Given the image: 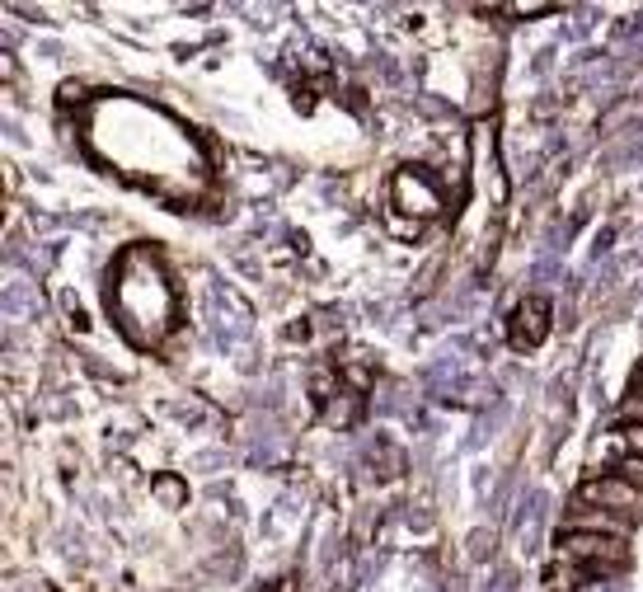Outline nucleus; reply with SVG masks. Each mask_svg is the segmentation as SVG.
Here are the masks:
<instances>
[{
    "instance_id": "nucleus-11",
    "label": "nucleus",
    "mask_w": 643,
    "mask_h": 592,
    "mask_svg": "<svg viewBox=\"0 0 643 592\" xmlns=\"http://www.w3.org/2000/svg\"><path fill=\"white\" fill-rule=\"evenodd\" d=\"M620 419H625V423H643V395H629L625 405H620Z\"/></svg>"
},
{
    "instance_id": "nucleus-2",
    "label": "nucleus",
    "mask_w": 643,
    "mask_h": 592,
    "mask_svg": "<svg viewBox=\"0 0 643 592\" xmlns=\"http://www.w3.org/2000/svg\"><path fill=\"white\" fill-rule=\"evenodd\" d=\"M578 503H592V508H611L620 517H643V494L634 484H625L620 475H597L578 489Z\"/></svg>"
},
{
    "instance_id": "nucleus-13",
    "label": "nucleus",
    "mask_w": 643,
    "mask_h": 592,
    "mask_svg": "<svg viewBox=\"0 0 643 592\" xmlns=\"http://www.w3.org/2000/svg\"><path fill=\"white\" fill-rule=\"evenodd\" d=\"M634 386H639V395H643V367H639V376H634Z\"/></svg>"
},
{
    "instance_id": "nucleus-1",
    "label": "nucleus",
    "mask_w": 643,
    "mask_h": 592,
    "mask_svg": "<svg viewBox=\"0 0 643 592\" xmlns=\"http://www.w3.org/2000/svg\"><path fill=\"white\" fill-rule=\"evenodd\" d=\"M559 564H578L592 578L620 574L629 564V541H615V536H582V531H564L559 536Z\"/></svg>"
},
{
    "instance_id": "nucleus-12",
    "label": "nucleus",
    "mask_w": 643,
    "mask_h": 592,
    "mask_svg": "<svg viewBox=\"0 0 643 592\" xmlns=\"http://www.w3.org/2000/svg\"><path fill=\"white\" fill-rule=\"evenodd\" d=\"M554 5H540V0H531V5H507V15H550Z\"/></svg>"
},
{
    "instance_id": "nucleus-7",
    "label": "nucleus",
    "mask_w": 643,
    "mask_h": 592,
    "mask_svg": "<svg viewBox=\"0 0 643 592\" xmlns=\"http://www.w3.org/2000/svg\"><path fill=\"white\" fill-rule=\"evenodd\" d=\"M611 475H620V480L634 484V489L643 494V456H625V461H615Z\"/></svg>"
},
{
    "instance_id": "nucleus-5",
    "label": "nucleus",
    "mask_w": 643,
    "mask_h": 592,
    "mask_svg": "<svg viewBox=\"0 0 643 592\" xmlns=\"http://www.w3.org/2000/svg\"><path fill=\"white\" fill-rule=\"evenodd\" d=\"M545 334H550V301H545V296H526V301L517 306V329H512V339H517V348H536Z\"/></svg>"
},
{
    "instance_id": "nucleus-3",
    "label": "nucleus",
    "mask_w": 643,
    "mask_h": 592,
    "mask_svg": "<svg viewBox=\"0 0 643 592\" xmlns=\"http://www.w3.org/2000/svg\"><path fill=\"white\" fill-rule=\"evenodd\" d=\"M395 207L404 212V217H437L442 212V193L432 188L428 174H418V170H399L395 174Z\"/></svg>"
},
{
    "instance_id": "nucleus-10",
    "label": "nucleus",
    "mask_w": 643,
    "mask_h": 592,
    "mask_svg": "<svg viewBox=\"0 0 643 592\" xmlns=\"http://www.w3.org/2000/svg\"><path fill=\"white\" fill-rule=\"evenodd\" d=\"M390 231L404 235V240H418V231H423V221H414V217H390Z\"/></svg>"
},
{
    "instance_id": "nucleus-9",
    "label": "nucleus",
    "mask_w": 643,
    "mask_h": 592,
    "mask_svg": "<svg viewBox=\"0 0 643 592\" xmlns=\"http://www.w3.org/2000/svg\"><path fill=\"white\" fill-rule=\"evenodd\" d=\"M620 437H625L629 456H643V423H620Z\"/></svg>"
},
{
    "instance_id": "nucleus-4",
    "label": "nucleus",
    "mask_w": 643,
    "mask_h": 592,
    "mask_svg": "<svg viewBox=\"0 0 643 592\" xmlns=\"http://www.w3.org/2000/svg\"><path fill=\"white\" fill-rule=\"evenodd\" d=\"M564 531H582V536H615V541H629L634 531V517H620L611 508H592V503H573Z\"/></svg>"
},
{
    "instance_id": "nucleus-14",
    "label": "nucleus",
    "mask_w": 643,
    "mask_h": 592,
    "mask_svg": "<svg viewBox=\"0 0 643 592\" xmlns=\"http://www.w3.org/2000/svg\"><path fill=\"white\" fill-rule=\"evenodd\" d=\"M268 592H287V588H268Z\"/></svg>"
},
{
    "instance_id": "nucleus-8",
    "label": "nucleus",
    "mask_w": 643,
    "mask_h": 592,
    "mask_svg": "<svg viewBox=\"0 0 643 592\" xmlns=\"http://www.w3.org/2000/svg\"><path fill=\"white\" fill-rule=\"evenodd\" d=\"M151 489H155V494H160V499L169 503V508H179V503L188 499V489H184V484H179V480H174V475H160V480H155Z\"/></svg>"
},
{
    "instance_id": "nucleus-6",
    "label": "nucleus",
    "mask_w": 643,
    "mask_h": 592,
    "mask_svg": "<svg viewBox=\"0 0 643 592\" xmlns=\"http://www.w3.org/2000/svg\"><path fill=\"white\" fill-rule=\"evenodd\" d=\"M324 419L329 423H353L357 419V395H338V400H329V405H324Z\"/></svg>"
}]
</instances>
